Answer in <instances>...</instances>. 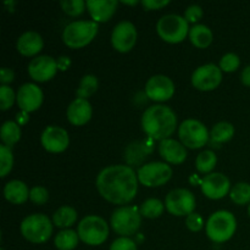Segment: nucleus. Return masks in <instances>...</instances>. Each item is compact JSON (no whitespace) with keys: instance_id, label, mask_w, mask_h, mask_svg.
Here are the masks:
<instances>
[{"instance_id":"473e14b6","label":"nucleus","mask_w":250,"mask_h":250,"mask_svg":"<svg viewBox=\"0 0 250 250\" xmlns=\"http://www.w3.org/2000/svg\"><path fill=\"white\" fill-rule=\"evenodd\" d=\"M232 202L237 205H246L250 202V185L248 183H237L229 192Z\"/></svg>"},{"instance_id":"39448f33","label":"nucleus","mask_w":250,"mask_h":250,"mask_svg":"<svg viewBox=\"0 0 250 250\" xmlns=\"http://www.w3.org/2000/svg\"><path fill=\"white\" fill-rule=\"evenodd\" d=\"M77 233L83 243L88 246H100L109 237V226L103 217L89 215L81 220Z\"/></svg>"},{"instance_id":"ea45409f","label":"nucleus","mask_w":250,"mask_h":250,"mask_svg":"<svg viewBox=\"0 0 250 250\" xmlns=\"http://www.w3.org/2000/svg\"><path fill=\"white\" fill-rule=\"evenodd\" d=\"M186 225H187L188 229L192 232H198L203 229L204 226V221H203V217L199 214H193L188 215L187 219H186Z\"/></svg>"},{"instance_id":"de8ad7c7","label":"nucleus","mask_w":250,"mask_h":250,"mask_svg":"<svg viewBox=\"0 0 250 250\" xmlns=\"http://www.w3.org/2000/svg\"><path fill=\"white\" fill-rule=\"evenodd\" d=\"M248 214H249V216H250V205H249V208H248Z\"/></svg>"},{"instance_id":"09e8293b","label":"nucleus","mask_w":250,"mask_h":250,"mask_svg":"<svg viewBox=\"0 0 250 250\" xmlns=\"http://www.w3.org/2000/svg\"><path fill=\"white\" fill-rule=\"evenodd\" d=\"M1 250H4V249H1Z\"/></svg>"},{"instance_id":"5701e85b","label":"nucleus","mask_w":250,"mask_h":250,"mask_svg":"<svg viewBox=\"0 0 250 250\" xmlns=\"http://www.w3.org/2000/svg\"><path fill=\"white\" fill-rule=\"evenodd\" d=\"M5 199L12 204H23L29 198V190L22 181L14 180L5 185Z\"/></svg>"},{"instance_id":"a878e982","label":"nucleus","mask_w":250,"mask_h":250,"mask_svg":"<svg viewBox=\"0 0 250 250\" xmlns=\"http://www.w3.org/2000/svg\"><path fill=\"white\" fill-rule=\"evenodd\" d=\"M0 138L4 146L7 148H11L12 146L17 143L21 138V129L20 126L14 121H6L1 126V131H0Z\"/></svg>"},{"instance_id":"7c9ffc66","label":"nucleus","mask_w":250,"mask_h":250,"mask_svg":"<svg viewBox=\"0 0 250 250\" xmlns=\"http://www.w3.org/2000/svg\"><path fill=\"white\" fill-rule=\"evenodd\" d=\"M216 163L217 158L214 151L205 150L198 155L197 160H195V166H197V170L200 173H208L214 170Z\"/></svg>"},{"instance_id":"423d86ee","label":"nucleus","mask_w":250,"mask_h":250,"mask_svg":"<svg viewBox=\"0 0 250 250\" xmlns=\"http://www.w3.org/2000/svg\"><path fill=\"white\" fill-rule=\"evenodd\" d=\"M21 233L31 243H45L53 233V224L43 214L29 215L22 221Z\"/></svg>"},{"instance_id":"79ce46f5","label":"nucleus","mask_w":250,"mask_h":250,"mask_svg":"<svg viewBox=\"0 0 250 250\" xmlns=\"http://www.w3.org/2000/svg\"><path fill=\"white\" fill-rule=\"evenodd\" d=\"M168 4H170L168 0H164V1H161V0H143V1H142V5H143L146 10H159Z\"/></svg>"},{"instance_id":"412c9836","label":"nucleus","mask_w":250,"mask_h":250,"mask_svg":"<svg viewBox=\"0 0 250 250\" xmlns=\"http://www.w3.org/2000/svg\"><path fill=\"white\" fill-rule=\"evenodd\" d=\"M92 119V105L87 99L73 100L67 107V120L75 126H83Z\"/></svg>"},{"instance_id":"a18cd8bd","label":"nucleus","mask_w":250,"mask_h":250,"mask_svg":"<svg viewBox=\"0 0 250 250\" xmlns=\"http://www.w3.org/2000/svg\"><path fill=\"white\" fill-rule=\"evenodd\" d=\"M70 66V59L66 58V56H62V58L59 59L58 61V68H60V70L65 71L66 68Z\"/></svg>"},{"instance_id":"7ed1b4c3","label":"nucleus","mask_w":250,"mask_h":250,"mask_svg":"<svg viewBox=\"0 0 250 250\" xmlns=\"http://www.w3.org/2000/svg\"><path fill=\"white\" fill-rule=\"evenodd\" d=\"M237 229L236 217L232 212L216 211L207 222V234L215 243H224L232 238Z\"/></svg>"},{"instance_id":"20e7f679","label":"nucleus","mask_w":250,"mask_h":250,"mask_svg":"<svg viewBox=\"0 0 250 250\" xmlns=\"http://www.w3.org/2000/svg\"><path fill=\"white\" fill-rule=\"evenodd\" d=\"M98 29V23L94 21L72 22L63 29L62 41L68 48H83L95 38Z\"/></svg>"},{"instance_id":"f704fd0d","label":"nucleus","mask_w":250,"mask_h":250,"mask_svg":"<svg viewBox=\"0 0 250 250\" xmlns=\"http://www.w3.org/2000/svg\"><path fill=\"white\" fill-rule=\"evenodd\" d=\"M60 5L67 15L78 16V15L83 14L85 6H87V2H84L83 0H63L60 2Z\"/></svg>"},{"instance_id":"f8f14e48","label":"nucleus","mask_w":250,"mask_h":250,"mask_svg":"<svg viewBox=\"0 0 250 250\" xmlns=\"http://www.w3.org/2000/svg\"><path fill=\"white\" fill-rule=\"evenodd\" d=\"M222 80L221 68L214 63H208L198 67L192 75V84L202 92H209L219 87Z\"/></svg>"},{"instance_id":"37998d69","label":"nucleus","mask_w":250,"mask_h":250,"mask_svg":"<svg viewBox=\"0 0 250 250\" xmlns=\"http://www.w3.org/2000/svg\"><path fill=\"white\" fill-rule=\"evenodd\" d=\"M15 77V73L11 68L2 67L0 71V82L2 83V85H6L7 83L12 82Z\"/></svg>"},{"instance_id":"ddd939ff","label":"nucleus","mask_w":250,"mask_h":250,"mask_svg":"<svg viewBox=\"0 0 250 250\" xmlns=\"http://www.w3.org/2000/svg\"><path fill=\"white\" fill-rule=\"evenodd\" d=\"M137 42V29L133 23L122 21L115 26L111 34V43L114 49L120 53H128L133 49Z\"/></svg>"},{"instance_id":"aec40b11","label":"nucleus","mask_w":250,"mask_h":250,"mask_svg":"<svg viewBox=\"0 0 250 250\" xmlns=\"http://www.w3.org/2000/svg\"><path fill=\"white\" fill-rule=\"evenodd\" d=\"M88 11L94 22H106L114 16L117 9L116 0H88Z\"/></svg>"},{"instance_id":"9b49d317","label":"nucleus","mask_w":250,"mask_h":250,"mask_svg":"<svg viewBox=\"0 0 250 250\" xmlns=\"http://www.w3.org/2000/svg\"><path fill=\"white\" fill-rule=\"evenodd\" d=\"M165 205L167 211L175 216H188L195 209V198L188 189L178 188L166 195Z\"/></svg>"},{"instance_id":"a211bd4d","label":"nucleus","mask_w":250,"mask_h":250,"mask_svg":"<svg viewBox=\"0 0 250 250\" xmlns=\"http://www.w3.org/2000/svg\"><path fill=\"white\" fill-rule=\"evenodd\" d=\"M229 180L222 173H210L202 181V192L209 199H221L229 192Z\"/></svg>"},{"instance_id":"4be33fe9","label":"nucleus","mask_w":250,"mask_h":250,"mask_svg":"<svg viewBox=\"0 0 250 250\" xmlns=\"http://www.w3.org/2000/svg\"><path fill=\"white\" fill-rule=\"evenodd\" d=\"M44 43L42 39L41 34L37 32L29 31L22 34L19 39H17L16 48L20 54L23 56H33L37 55L39 51L43 49Z\"/></svg>"},{"instance_id":"a19ab883","label":"nucleus","mask_w":250,"mask_h":250,"mask_svg":"<svg viewBox=\"0 0 250 250\" xmlns=\"http://www.w3.org/2000/svg\"><path fill=\"white\" fill-rule=\"evenodd\" d=\"M203 17V10L199 5H192V6L188 7L185 12V19L187 20V22H197L199 21Z\"/></svg>"},{"instance_id":"c85d7f7f","label":"nucleus","mask_w":250,"mask_h":250,"mask_svg":"<svg viewBox=\"0 0 250 250\" xmlns=\"http://www.w3.org/2000/svg\"><path fill=\"white\" fill-rule=\"evenodd\" d=\"M78 239L80 236L77 232L72 229H63L56 234L55 247L59 250H73L77 247Z\"/></svg>"},{"instance_id":"9d476101","label":"nucleus","mask_w":250,"mask_h":250,"mask_svg":"<svg viewBox=\"0 0 250 250\" xmlns=\"http://www.w3.org/2000/svg\"><path fill=\"white\" fill-rule=\"evenodd\" d=\"M138 181L146 187H160L172 177V170L165 163H149L138 170Z\"/></svg>"},{"instance_id":"c9c22d12","label":"nucleus","mask_w":250,"mask_h":250,"mask_svg":"<svg viewBox=\"0 0 250 250\" xmlns=\"http://www.w3.org/2000/svg\"><path fill=\"white\" fill-rule=\"evenodd\" d=\"M239 65H241V60L238 55L233 53L226 54L220 61V68L225 72H234L239 67Z\"/></svg>"},{"instance_id":"1a4fd4ad","label":"nucleus","mask_w":250,"mask_h":250,"mask_svg":"<svg viewBox=\"0 0 250 250\" xmlns=\"http://www.w3.org/2000/svg\"><path fill=\"white\" fill-rule=\"evenodd\" d=\"M178 137L185 146L189 149H199L209 141V132L207 127L198 120H186L181 124Z\"/></svg>"},{"instance_id":"49530a36","label":"nucleus","mask_w":250,"mask_h":250,"mask_svg":"<svg viewBox=\"0 0 250 250\" xmlns=\"http://www.w3.org/2000/svg\"><path fill=\"white\" fill-rule=\"evenodd\" d=\"M124 4H127V5H136V4H138V1H126V0H124Z\"/></svg>"},{"instance_id":"c756f323","label":"nucleus","mask_w":250,"mask_h":250,"mask_svg":"<svg viewBox=\"0 0 250 250\" xmlns=\"http://www.w3.org/2000/svg\"><path fill=\"white\" fill-rule=\"evenodd\" d=\"M98 87H99L98 78L93 75H85L81 81L76 94L80 99H85V98H89L90 95L94 94L98 90Z\"/></svg>"},{"instance_id":"2eb2a0df","label":"nucleus","mask_w":250,"mask_h":250,"mask_svg":"<svg viewBox=\"0 0 250 250\" xmlns=\"http://www.w3.org/2000/svg\"><path fill=\"white\" fill-rule=\"evenodd\" d=\"M70 144L66 129L58 126H49L42 133V146L49 153H62Z\"/></svg>"},{"instance_id":"4c0bfd02","label":"nucleus","mask_w":250,"mask_h":250,"mask_svg":"<svg viewBox=\"0 0 250 250\" xmlns=\"http://www.w3.org/2000/svg\"><path fill=\"white\" fill-rule=\"evenodd\" d=\"M29 199L37 205H44L49 200V192L46 188L37 186L29 190Z\"/></svg>"},{"instance_id":"dca6fc26","label":"nucleus","mask_w":250,"mask_h":250,"mask_svg":"<svg viewBox=\"0 0 250 250\" xmlns=\"http://www.w3.org/2000/svg\"><path fill=\"white\" fill-rule=\"evenodd\" d=\"M58 71V61L51 56L42 55L29 62L28 73L37 82H46L50 81Z\"/></svg>"},{"instance_id":"f03ea898","label":"nucleus","mask_w":250,"mask_h":250,"mask_svg":"<svg viewBox=\"0 0 250 250\" xmlns=\"http://www.w3.org/2000/svg\"><path fill=\"white\" fill-rule=\"evenodd\" d=\"M177 117L172 109L164 105H153L144 111L142 127L146 136L154 141L168 139L176 131Z\"/></svg>"},{"instance_id":"b1692460","label":"nucleus","mask_w":250,"mask_h":250,"mask_svg":"<svg viewBox=\"0 0 250 250\" xmlns=\"http://www.w3.org/2000/svg\"><path fill=\"white\" fill-rule=\"evenodd\" d=\"M153 150V139L149 138L146 141L137 142L128 146L126 150V160L129 164H139L146 155L151 153Z\"/></svg>"},{"instance_id":"bb28decb","label":"nucleus","mask_w":250,"mask_h":250,"mask_svg":"<svg viewBox=\"0 0 250 250\" xmlns=\"http://www.w3.org/2000/svg\"><path fill=\"white\" fill-rule=\"evenodd\" d=\"M77 220V211L71 207H61L53 215V222L60 229L71 227Z\"/></svg>"},{"instance_id":"cd10ccee","label":"nucleus","mask_w":250,"mask_h":250,"mask_svg":"<svg viewBox=\"0 0 250 250\" xmlns=\"http://www.w3.org/2000/svg\"><path fill=\"white\" fill-rule=\"evenodd\" d=\"M234 134V127L229 122H219L212 127L210 132L211 141L215 143H226L229 139H232Z\"/></svg>"},{"instance_id":"6ab92c4d","label":"nucleus","mask_w":250,"mask_h":250,"mask_svg":"<svg viewBox=\"0 0 250 250\" xmlns=\"http://www.w3.org/2000/svg\"><path fill=\"white\" fill-rule=\"evenodd\" d=\"M159 153L161 158L173 165H180L187 159V150L185 146L175 139H164L159 144Z\"/></svg>"},{"instance_id":"f3484780","label":"nucleus","mask_w":250,"mask_h":250,"mask_svg":"<svg viewBox=\"0 0 250 250\" xmlns=\"http://www.w3.org/2000/svg\"><path fill=\"white\" fill-rule=\"evenodd\" d=\"M17 104L23 112H33L41 107L43 103V92L38 85L26 83L19 89L16 95Z\"/></svg>"},{"instance_id":"e433bc0d","label":"nucleus","mask_w":250,"mask_h":250,"mask_svg":"<svg viewBox=\"0 0 250 250\" xmlns=\"http://www.w3.org/2000/svg\"><path fill=\"white\" fill-rule=\"evenodd\" d=\"M15 99H16V97H15V93L11 88L7 87V85L0 87V106H1L2 111L9 110L14 105Z\"/></svg>"},{"instance_id":"c03bdc74","label":"nucleus","mask_w":250,"mask_h":250,"mask_svg":"<svg viewBox=\"0 0 250 250\" xmlns=\"http://www.w3.org/2000/svg\"><path fill=\"white\" fill-rule=\"evenodd\" d=\"M242 83L247 87H250V66H247L242 72Z\"/></svg>"},{"instance_id":"4468645a","label":"nucleus","mask_w":250,"mask_h":250,"mask_svg":"<svg viewBox=\"0 0 250 250\" xmlns=\"http://www.w3.org/2000/svg\"><path fill=\"white\" fill-rule=\"evenodd\" d=\"M146 94L154 102H166L175 94V84L166 76H153L149 78L146 84Z\"/></svg>"},{"instance_id":"f257e3e1","label":"nucleus","mask_w":250,"mask_h":250,"mask_svg":"<svg viewBox=\"0 0 250 250\" xmlns=\"http://www.w3.org/2000/svg\"><path fill=\"white\" fill-rule=\"evenodd\" d=\"M97 188L107 202L127 204L134 199L138 192V176L131 166H109L98 175Z\"/></svg>"},{"instance_id":"6e6552de","label":"nucleus","mask_w":250,"mask_h":250,"mask_svg":"<svg viewBox=\"0 0 250 250\" xmlns=\"http://www.w3.org/2000/svg\"><path fill=\"white\" fill-rule=\"evenodd\" d=\"M111 227L117 234L129 237L137 233L141 227V212L136 207L119 208L111 215Z\"/></svg>"},{"instance_id":"72a5a7b5","label":"nucleus","mask_w":250,"mask_h":250,"mask_svg":"<svg viewBox=\"0 0 250 250\" xmlns=\"http://www.w3.org/2000/svg\"><path fill=\"white\" fill-rule=\"evenodd\" d=\"M14 165V155H12L11 149L6 146H0V176L2 178L12 170Z\"/></svg>"},{"instance_id":"2f4dec72","label":"nucleus","mask_w":250,"mask_h":250,"mask_svg":"<svg viewBox=\"0 0 250 250\" xmlns=\"http://www.w3.org/2000/svg\"><path fill=\"white\" fill-rule=\"evenodd\" d=\"M164 209H165V205L160 200L151 198V199H146L142 204L141 215L148 217V219H156V217L163 215Z\"/></svg>"},{"instance_id":"58836bf2","label":"nucleus","mask_w":250,"mask_h":250,"mask_svg":"<svg viewBox=\"0 0 250 250\" xmlns=\"http://www.w3.org/2000/svg\"><path fill=\"white\" fill-rule=\"evenodd\" d=\"M110 250H137V244L128 237H120L114 241Z\"/></svg>"},{"instance_id":"0eeeda50","label":"nucleus","mask_w":250,"mask_h":250,"mask_svg":"<svg viewBox=\"0 0 250 250\" xmlns=\"http://www.w3.org/2000/svg\"><path fill=\"white\" fill-rule=\"evenodd\" d=\"M156 31L160 38L167 43H181L189 34L188 22L185 17L178 15H166L159 20Z\"/></svg>"},{"instance_id":"393cba45","label":"nucleus","mask_w":250,"mask_h":250,"mask_svg":"<svg viewBox=\"0 0 250 250\" xmlns=\"http://www.w3.org/2000/svg\"><path fill=\"white\" fill-rule=\"evenodd\" d=\"M189 39L194 46L205 49L211 44L212 32L204 24H195L189 29Z\"/></svg>"}]
</instances>
